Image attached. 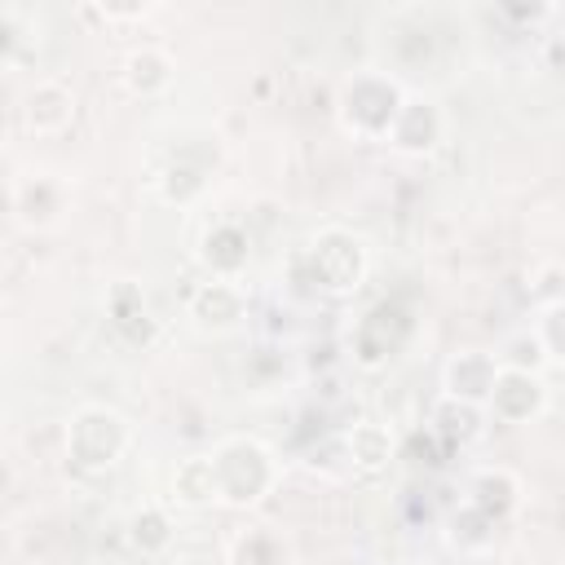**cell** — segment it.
Returning <instances> with one entry per match:
<instances>
[{
	"label": "cell",
	"mask_w": 565,
	"mask_h": 565,
	"mask_svg": "<svg viewBox=\"0 0 565 565\" xmlns=\"http://www.w3.org/2000/svg\"><path fill=\"white\" fill-rule=\"evenodd\" d=\"M424 565H433V561H424Z\"/></svg>",
	"instance_id": "obj_20"
},
{
	"label": "cell",
	"mask_w": 565,
	"mask_h": 565,
	"mask_svg": "<svg viewBox=\"0 0 565 565\" xmlns=\"http://www.w3.org/2000/svg\"><path fill=\"white\" fill-rule=\"evenodd\" d=\"M128 543H132L141 556L168 552V543H172V516H168V508H159V503L137 508V512L128 516Z\"/></svg>",
	"instance_id": "obj_16"
},
{
	"label": "cell",
	"mask_w": 565,
	"mask_h": 565,
	"mask_svg": "<svg viewBox=\"0 0 565 565\" xmlns=\"http://www.w3.org/2000/svg\"><path fill=\"white\" fill-rule=\"evenodd\" d=\"M18 212H22V221H35V225H49L57 212H62V185L57 181H49V177H35V181H26V185H18Z\"/></svg>",
	"instance_id": "obj_17"
},
{
	"label": "cell",
	"mask_w": 565,
	"mask_h": 565,
	"mask_svg": "<svg viewBox=\"0 0 565 565\" xmlns=\"http://www.w3.org/2000/svg\"><path fill=\"white\" fill-rule=\"evenodd\" d=\"M172 71H177L172 57L154 44H141L124 57V84H128L132 97H159L172 84Z\"/></svg>",
	"instance_id": "obj_13"
},
{
	"label": "cell",
	"mask_w": 565,
	"mask_h": 565,
	"mask_svg": "<svg viewBox=\"0 0 565 565\" xmlns=\"http://www.w3.org/2000/svg\"><path fill=\"white\" fill-rule=\"evenodd\" d=\"M132 446V424L115 406H79L66 424V459L79 472L115 468Z\"/></svg>",
	"instance_id": "obj_2"
},
{
	"label": "cell",
	"mask_w": 565,
	"mask_h": 565,
	"mask_svg": "<svg viewBox=\"0 0 565 565\" xmlns=\"http://www.w3.org/2000/svg\"><path fill=\"white\" fill-rule=\"evenodd\" d=\"M75 119V93L62 79H40L26 93V128L40 137H57L66 132Z\"/></svg>",
	"instance_id": "obj_11"
},
{
	"label": "cell",
	"mask_w": 565,
	"mask_h": 565,
	"mask_svg": "<svg viewBox=\"0 0 565 565\" xmlns=\"http://www.w3.org/2000/svg\"><path fill=\"white\" fill-rule=\"evenodd\" d=\"M516 503H521V481H516L508 468H486V472H477L472 499H468L472 512H481V516L494 525V521L508 516Z\"/></svg>",
	"instance_id": "obj_14"
},
{
	"label": "cell",
	"mask_w": 565,
	"mask_h": 565,
	"mask_svg": "<svg viewBox=\"0 0 565 565\" xmlns=\"http://www.w3.org/2000/svg\"><path fill=\"white\" fill-rule=\"evenodd\" d=\"M287 561H291V547L274 530H247L234 543V565H287Z\"/></svg>",
	"instance_id": "obj_18"
},
{
	"label": "cell",
	"mask_w": 565,
	"mask_h": 565,
	"mask_svg": "<svg viewBox=\"0 0 565 565\" xmlns=\"http://www.w3.org/2000/svg\"><path fill=\"white\" fill-rule=\"evenodd\" d=\"M494 375H499V358H494V353H481V349L455 353V358L446 362V371H441V388H446L441 397L486 411V397H490Z\"/></svg>",
	"instance_id": "obj_7"
},
{
	"label": "cell",
	"mask_w": 565,
	"mask_h": 565,
	"mask_svg": "<svg viewBox=\"0 0 565 565\" xmlns=\"http://www.w3.org/2000/svg\"><path fill=\"white\" fill-rule=\"evenodd\" d=\"M393 150L402 154H428L437 141H441V110L428 102V97H402V110L384 137Z\"/></svg>",
	"instance_id": "obj_9"
},
{
	"label": "cell",
	"mask_w": 565,
	"mask_h": 565,
	"mask_svg": "<svg viewBox=\"0 0 565 565\" xmlns=\"http://www.w3.org/2000/svg\"><path fill=\"white\" fill-rule=\"evenodd\" d=\"M199 260L212 278H238L252 260V243H247V230L238 221H216L203 238H199Z\"/></svg>",
	"instance_id": "obj_10"
},
{
	"label": "cell",
	"mask_w": 565,
	"mask_h": 565,
	"mask_svg": "<svg viewBox=\"0 0 565 565\" xmlns=\"http://www.w3.org/2000/svg\"><path fill=\"white\" fill-rule=\"evenodd\" d=\"M393 450H397V441H393V433L384 424L366 419V424H353L344 433V459L358 472H384L393 463Z\"/></svg>",
	"instance_id": "obj_12"
},
{
	"label": "cell",
	"mask_w": 565,
	"mask_h": 565,
	"mask_svg": "<svg viewBox=\"0 0 565 565\" xmlns=\"http://www.w3.org/2000/svg\"><path fill=\"white\" fill-rule=\"evenodd\" d=\"M366 265H371L366 243H362L353 230L331 225V230H318L313 243H309V274H313V282H318L327 296H349V291H358L362 278H366Z\"/></svg>",
	"instance_id": "obj_4"
},
{
	"label": "cell",
	"mask_w": 565,
	"mask_h": 565,
	"mask_svg": "<svg viewBox=\"0 0 565 565\" xmlns=\"http://www.w3.org/2000/svg\"><path fill=\"white\" fill-rule=\"evenodd\" d=\"M190 318H194V327H203V331H234L243 318H247V296H243V287L238 282H230V278H207L194 296H190Z\"/></svg>",
	"instance_id": "obj_8"
},
{
	"label": "cell",
	"mask_w": 565,
	"mask_h": 565,
	"mask_svg": "<svg viewBox=\"0 0 565 565\" xmlns=\"http://www.w3.org/2000/svg\"><path fill=\"white\" fill-rule=\"evenodd\" d=\"M172 503L177 508H212V503H221L216 472H212L207 455H190V459L177 463V472H172Z\"/></svg>",
	"instance_id": "obj_15"
},
{
	"label": "cell",
	"mask_w": 565,
	"mask_h": 565,
	"mask_svg": "<svg viewBox=\"0 0 565 565\" xmlns=\"http://www.w3.org/2000/svg\"><path fill=\"white\" fill-rule=\"evenodd\" d=\"M207 459L225 508H256L282 481V463L260 437H225Z\"/></svg>",
	"instance_id": "obj_1"
},
{
	"label": "cell",
	"mask_w": 565,
	"mask_h": 565,
	"mask_svg": "<svg viewBox=\"0 0 565 565\" xmlns=\"http://www.w3.org/2000/svg\"><path fill=\"white\" fill-rule=\"evenodd\" d=\"M547 406V384L539 371H521V366H503L499 362V375L490 384V397H486V411L503 424H530L534 415H543Z\"/></svg>",
	"instance_id": "obj_5"
},
{
	"label": "cell",
	"mask_w": 565,
	"mask_h": 565,
	"mask_svg": "<svg viewBox=\"0 0 565 565\" xmlns=\"http://www.w3.org/2000/svg\"><path fill=\"white\" fill-rule=\"evenodd\" d=\"M437 424H441L450 437L468 441V437H477V433H481V411H477V406H463V402L441 397V406H437Z\"/></svg>",
	"instance_id": "obj_19"
},
{
	"label": "cell",
	"mask_w": 565,
	"mask_h": 565,
	"mask_svg": "<svg viewBox=\"0 0 565 565\" xmlns=\"http://www.w3.org/2000/svg\"><path fill=\"white\" fill-rule=\"evenodd\" d=\"M406 335H411V318H406L397 305H375V309L358 322V331H353V358H358L366 371H375V366H384V362L406 344Z\"/></svg>",
	"instance_id": "obj_6"
},
{
	"label": "cell",
	"mask_w": 565,
	"mask_h": 565,
	"mask_svg": "<svg viewBox=\"0 0 565 565\" xmlns=\"http://www.w3.org/2000/svg\"><path fill=\"white\" fill-rule=\"evenodd\" d=\"M402 84L393 75L380 71H362L340 88V124L344 132H353L358 141H384L397 110H402Z\"/></svg>",
	"instance_id": "obj_3"
}]
</instances>
